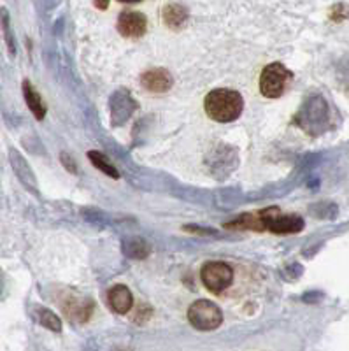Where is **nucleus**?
Here are the masks:
<instances>
[{"mask_svg": "<svg viewBox=\"0 0 349 351\" xmlns=\"http://www.w3.org/2000/svg\"><path fill=\"white\" fill-rule=\"evenodd\" d=\"M137 104L135 100L128 95V92L121 90V92H116L115 97L111 99V118L112 125H121L128 120L132 116V112L135 111Z\"/></svg>", "mask_w": 349, "mask_h": 351, "instance_id": "1a4fd4ad", "label": "nucleus"}, {"mask_svg": "<svg viewBox=\"0 0 349 351\" xmlns=\"http://www.w3.org/2000/svg\"><path fill=\"white\" fill-rule=\"evenodd\" d=\"M2 16H4V28H5V36H8V48L11 51V55H14V40L11 37V30H9V20H8V14L2 12Z\"/></svg>", "mask_w": 349, "mask_h": 351, "instance_id": "f3484780", "label": "nucleus"}, {"mask_svg": "<svg viewBox=\"0 0 349 351\" xmlns=\"http://www.w3.org/2000/svg\"><path fill=\"white\" fill-rule=\"evenodd\" d=\"M32 309L34 316H36V319L39 322V325H43L44 328H48V330L53 332L62 330V319H60L55 313L49 311V309H46V307L43 306H34Z\"/></svg>", "mask_w": 349, "mask_h": 351, "instance_id": "2eb2a0df", "label": "nucleus"}, {"mask_svg": "<svg viewBox=\"0 0 349 351\" xmlns=\"http://www.w3.org/2000/svg\"><path fill=\"white\" fill-rule=\"evenodd\" d=\"M88 158H90V162H92V164L95 165V167L99 169V171H102L104 174L111 176V178H115V180H118V178H119V172L116 171V169L112 167L111 164H109L108 158H106V156H104L102 153L90 152V153H88Z\"/></svg>", "mask_w": 349, "mask_h": 351, "instance_id": "dca6fc26", "label": "nucleus"}, {"mask_svg": "<svg viewBox=\"0 0 349 351\" xmlns=\"http://www.w3.org/2000/svg\"><path fill=\"white\" fill-rule=\"evenodd\" d=\"M204 287L213 293H221L234 281V271L225 262H207L200 271Z\"/></svg>", "mask_w": 349, "mask_h": 351, "instance_id": "20e7f679", "label": "nucleus"}, {"mask_svg": "<svg viewBox=\"0 0 349 351\" xmlns=\"http://www.w3.org/2000/svg\"><path fill=\"white\" fill-rule=\"evenodd\" d=\"M147 20L143 12L135 11H125L119 14L118 18V32L123 37H130V39H137L146 34Z\"/></svg>", "mask_w": 349, "mask_h": 351, "instance_id": "0eeeda50", "label": "nucleus"}, {"mask_svg": "<svg viewBox=\"0 0 349 351\" xmlns=\"http://www.w3.org/2000/svg\"><path fill=\"white\" fill-rule=\"evenodd\" d=\"M23 97L27 100V106L32 111V114L36 116L37 120H43L44 116H46V106H44L39 93L32 88L30 81H23Z\"/></svg>", "mask_w": 349, "mask_h": 351, "instance_id": "4468645a", "label": "nucleus"}, {"mask_svg": "<svg viewBox=\"0 0 349 351\" xmlns=\"http://www.w3.org/2000/svg\"><path fill=\"white\" fill-rule=\"evenodd\" d=\"M188 319L197 330H215L223 324V313L210 300H197L188 309Z\"/></svg>", "mask_w": 349, "mask_h": 351, "instance_id": "7ed1b4c3", "label": "nucleus"}, {"mask_svg": "<svg viewBox=\"0 0 349 351\" xmlns=\"http://www.w3.org/2000/svg\"><path fill=\"white\" fill-rule=\"evenodd\" d=\"M109 306L115 313L118 315H127L128 311L134 306V295H132V291L128 290L125 285H116L109 290Z\"/></svg>", "mask_w": 349, "mask_h": 351, "instance_id": "9b49d317", "label": "nucleus"}, {"mask_svg": "<svg viewBox=\"0 0 349 351\" xmlns=\"http://www.w3.org/2000/svg\"><path fill=\"white\" fill-rule=\"evenodd\" d=\"M242 108H244V100H242L241 93L235 90H226V88L213 90L204 100L206 114L218 123H230V121L237 120Z\"/></svg>", "mask_w": 349, "mask_h": 351, "instance_id": "f257e3e1", "label": "nucleus"}, {"mask_svg": "<svg viewBox=\"0 0 349 351\" xmlns=\"http://www.w3.org/2000/svg\"><path fill=\"white\" fill-rule=\"evenodd\" d=\"M119 2H127V4H132V2H139V0H119Z\"/></svg>", "mask_w": 349, "mask_h": 351, "instance_id": "aec40b11", "label": "nucleus"}, {"mask_svg": "<svg viewBox=\"0 0 349 351\" xmlns=\"http://www.w3.org/2000/svg\"><path fill=\"white\" fill-rule=\"evenodd\" d=\"M93 4H95L97 9H108L109 8V0H93Z\"/></svg>", "mask_w": 349, "mask_h": 351, "instance_id": "6ab92c4d", "label": "nucleus"}, {"mask_svg": "<svg viewBox=\"0 0 349 351\" xmlns=\"http://www.w3.org/2000/svg\"><path fill=\"white\" fill-rule=\"evenodd\" d=\"M121 252L125 253V256L134 260H143L149 255L151 247L143 237H125L121 241Z\"/></svg>", "mask_w": 349, "mask_h": 351, "instance_id": "f8f14e48", "label": "nucleus"}, {"mask_svg": "<svg viewBox=\"0 0 349 351\" xmlns=\"http://www.w3.org/2000/svg\"><path fill=\"white\" fill-rule=\"evenodd\" d=\"M60 307L64 309L65 315L69 316V319L75 322V324H86L90 316L93 313V307L95 304L84 295H77V293H65V295L60 297L58 300Z\"/></svg>", "mask_w": 349, "mask_h": 351, "instance_id": "423d86ee", "label": "nucleus"}, {"mask_svg": "<svg viewBox=\"0 0 349 351\" xmlns=\"http://www.w3.org/2000/svg\"><path fill=\"white\" fill-rule=\"evenodd\" d=\"M163 21L172 30H179L183 28L188 21V11L184 5L181 4H169L163 9Z\"/></svg>", "mask_w": 349, "mask_h": 351, "instance_id": "ddd939ff", "label": "nucleus"}, {"mask_svg": "<svg viewBox=\"0 0 349 351\" xmlns=\"http://www.w3.org/2000/svg\"><path fill=\"white\" fill-rule=\"evenodd\" d=\"M262 219L265 225V230L274 232V234H297L304 228V219L300 216H282L279 215L278 208H267L263 209Z\"/></svg>", "mask_w": 349, "mask_h": 351, "instance_id": "39448f33", "label": "nucleus"}, {"mask_svg": "<svg viewBox=\"0 0 349 351\" xmlns=\"http://www.w3.org/2000/svg\"><path fill=\"white\" fill-rule=\"evenodd\" d=\"M62 164H64L71 172H75V164H74V160L71 158V155H65V153H62Z\"/></svg>", "mask_w": 349, "mask_h": 351, "instance_id": "a211bd4d", "label": "nucleus"}, {"mask_svg": "<svg viewBox=\"0 0 349 351\" xmlns=\"http://www.w3.org/2000/svg\"><path fill=\"white\" fill-rule=\"evenodd\" d=\"M291 80V72L282 64H270L260 76V92L267 99H279Z\"/></svg>", "mask_w": 349, "mask_h": 351, "instance_id": "f03ea898", "label": "nucleus"}, {"mask_svg": "<svg viewBox=\"0 0 349 351\" xmlns=\"http://www.w3.org/2000/svg\"><path fill=\"white\" fill-rule=\"evenodd\" d=\"M9 162H11L12 169L16 172L18 180H20L30 192L37 193V180L36 176H34L32 169H30V165L27 164V160H25L16 149H9Z\"/></svg>", "mask_w": 349, "mask_h": 351, "instance_id": "9d476101", "label": "nucleus"}, {"mask_svg": "<svg viewBox=\"0 0 349 351\" xmlns=\"http://www.w3.org/2000/svg\"><path fill=\"white\" fill-rule=\"evenodd\" d=\"M171 72L167 69H151L141 76V84L153 93H165L172 88Z\"/></svg>", "mask_w": 349, "mask_h": 351, "instance_id": "6e6552de", "label": "nucleus"}]
</instances>
